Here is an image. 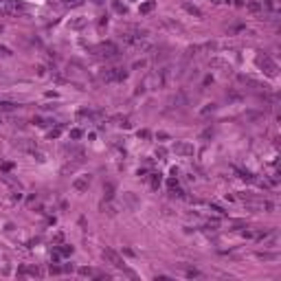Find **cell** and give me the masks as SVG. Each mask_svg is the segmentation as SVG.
I'll return each mask as SVG.
<instances>
[{"label": "cell", "mask_w": 281, "mask_h": 281, "mask_svg": "<svg viewBox=\"0 0 281 281\" xmlns=\"http://www.w3.org/2000/svg\"><path fill=\"white\" fill-rule=\"evenodd\" d=\"M160 180H163V178H160V173H152V178H149V184L154 187V189H158V184H160Z\"/></svg>", "instance_id": "12"}, {"label": "cell", "mask_w": 281, "mask_h": 281, "mask_svg": "<svg viewBox=\"0 0 281 281\" xmlns=\"http://www.w3.org/2000/svg\"><path fill=\"white\" fill-rule=\"evenodd\" d=\"M73 253V246H62V255H70Z\"/></svg>", "instance_id": "24"}, {"label": "cell", "mask_w": 281, "mask_h": 281, "mask_svg": "<svg viewBox=\"0 0 281 281\" xmlns=\"http://www.w3.org/2000/svg\"><path fill=\"white\" fill-rule=\"evenodd\" d=\"M187 277H200L198 270H187Z\"/></svg>", "instance_id": "26"}, {"label": "cell", "mask_w": 281, "mask_h": 281, "mask_svg": "<svg viewBox=\"0 0 281 281\" xmlns=\"http://www.w3.org/2000/svg\"><path fill=\"white\" fill-rule=\"evenodd\" d=\"M79 274H83V277H92L95 272H92V268H81V270H79Z\"/></svg>", "instance_id": "18"}, {"label": "cell", "mask_w": 281, "mask_h": 281, "mask_svg": "<svg viewBox=\"0 0 281 281\" xmlns=\"http://www.w3.org/2000/svg\"><path fill=\"white\" fill-rule=\"evenodd\" d=\"M59 132H62V130H59V128H55V130H51V132H48V136H51V138H57V136H59Z\"/></svg>", "instance_id": "21"}, {"label": "cell", "mask_w": 281, "mask_h": 281, "mask_svg": "<svg viewBox=\"0 0 281 281\" xmlns=\"http://www.w3.org/2000/svg\"><path fill=\"white\" fill-rule=\"evenodd\" d=\"M145 64H147L145 59H136V62L132 64V68H134V70H138V68H145Z\"/></svg>", "instance_id": "15"}, {"label": "cell", "mask_w": 281, "mask_h": 281, "mask_svg": "<svg viewBox=\"0 0 281 281\" xmlns=\"http://www.w3.org/2000/svg\"><path fill=\"white\" fill-rule=\"evenodd\" d=\"M257 257H259V259H268V261H270V259H277V255H274V253H259Z\"/></svg>", "instance_id": "14"}, {"label": "cell", "mask_w": 281, "mask_h": 281, "mask_svg": "<svg viewBox=\"0 0 281 281\" xmlns=\"http://www.w3.org/2000/svg\"><path fill=\"white\" fill-rule=\"evenodd\" d=\"M88 184H90V178H88V176H86V178H77V180L73 182V187H75L77 191H86Z\"/></svg>", "instance_id": "8"}, {"label": "cell", "mask_w": 281, "mask_h": 281, "mask_svg": "<svg viewBox=\"0 0 281 281\" xmlns=\"http://www.w3.org/2000/svg\"><path fill=\"white\" fill-rule=\"evenodd\" d=\"M0 55H5V57H7V55H11V48H7V46H0Z\"/></svg>", "instance_id": "22"}, {"label": "cell", "mask_w": 281, "mask_h": 281, "mask_svg": "<svg viewBox=\"0 0 281 281\" xmlns=\"http://www.w3.org/2000/svg\"><path fill=\"white\" fill-rule=\"evenodd\" d=\"M138 136H143V138H149V132H147V130H141V132H138Z\"/></svg>", "instance_id": "28"}, {"label": "cell", "mask_w": 281, "mask_h": 281, "mask_svg": "<svg viewBox=\"0 0 281 281\" xmlns=\"http://www.w3.org/2000/svg\"><path fill=\"white\" fill-rule=\"evenodd\" d=\"M125 200H128V202H130V204H136V198H134V196H132V193H125Z\"/></svg>", "instance_id": "23"}, {"label": "cell", "mask_w": 281, "mask_h": 281, "mask_svg": "<svg viewBox=\"0 0 281 281\" xmlns=\"http://www.w3.org/2000/svg\"><path fill=\"white\" fill-rule=\"evenodd\" d=\"M81 134H83V132H81V130H77V128H75V130H70V138H75V141H77V138H81Z\"/></svg>", "instance_id": "17"}, {"label": "cell", "mask_w": 281, "mask_h": 281, "mask_svg": "<svg viewBox=\"0 0 281 281\" xmlns=\"http://www.w3.org/2000/svg\"><path fill=\"white\" fill-rule=\"evenodd\" d=\"M103 196H106V200H112L114 198V184L112 182H106L103 184Z\"/></svg>", "instance_id": "10"}, {"label": "cell", "mask_w": 281, "mask_h": 281, "mask_svg": "<svg viewBox=\"0 0 281 281\" xmlns=\"http://www.w3.org/2000/svg\"><path fill=\"white\" fill-rule=\"evenodd\" d=\"M3 7H5V11H7V13H13V16L24 13V7H22V3H18V0H5Z\"/></svg>", "instance_id": "5"}, {"label": "cell", "mask_w": 281, "mask_h": 281, "mask_svg": "<svg viewBox=\"0 0 281 281\" xmlns=\"http://www.w3.org/2000/svg\"><path fill=\"white\" fill-rule=\"evenodd\" d=\"M215 110V103H209L207 108H202V114H209V112H213Z\"/></svg>", "instance_id": "20"}, {"label": "cell", "mask_w": 281, "mask_h": 281, "mask_svg": "<svg viewBox=\"0 0 281 281\" xmlns=\"http://www.w3.org/2000/svg\"><path fill=\"white\" fill-rule=\"evenodd\" d=\"M114 9H117L119 13H125V7H123V5H119V3H114Z\"/></svg>", "instance_id": "25"}, {"label": "cell", "mask_w": 281, "mask_h": 281, "mask_svg": "<svg viewBox=\"0 0 281 281\" xmlns=\"http://www.w3.org/2000/svg\"><path fill=\"white\" fill-rule=\"evenodd\" d=\"M64 5H68V7H77V5H81V0H64Z\"/></svg>", "instance_id": "19"}, {"label": "cell", "mask_w": 281, "mask_h": 281, "mask_svg": "<svg viewBox=\"0 0 281 281\" xmlns=\"http://www.w3.org/2000/svg\"><path fill=\"white\" fill-rule=\"evenodd\" d=\"M156 9V3L154 0H145V3H141V7H138V13L141 16H147V13H152Z\"/></svg>", "instance_id": "7"}, {"label": "cell", "mask_w": 281, "mask_h": 281, "mask_svg": "<svg viewBox=\"0 0 281 281\" xmlns=\"http://www.w3.org/2000/svg\"><path fill=\"white\" fill-rule=\"evenodd\" d=\"M18 106L16 103H11V101H0V112H11V110H16Z\"/></svg>", "instance_id": "11"}, {"label": "cell", "mask_w": 281, "mask_h": 281, "mask_svg": "<svg viewBox=\"0 0 281 281\" xmlns=\"http://www.w3.org/2000/svg\"><path fill=\"white\" fill-rule=\"evenodd\" d=\"M257 66L268 75V77H277V70H279V66H277V62H272L268 55H257Z\"/></svg>", "instance_id": "3"}, {"label": "cell", "mask_w": 281, "mask_h": 281, "mask_svg": "<svg viewBox=\"0 0 281 281\" xmlns=\"http://www.w3.org/2000/svg\"><path fill=\"white\" fill-rule=\"evenodd\" d=\"M103 257H106V259H108V261H110L114 268H123V259H121V257H119V255H117L112 248H106V250H103Z\"/></svg>", "instance_id": "6"}, {"label": "cell", "mask_w": 281, "mask_h": 281, "mask_svg": "<svg viewBox=\"0 0 281 281\" xmlns=\"http://www.w3.org/2000/svg\"><path fill=\"white\" fill-rule=\"evenodd\" d=\"M95 51H99V55H103L106 59H119L121 57V48L114 42H101L99 46H95Z\"/></svg>", "instance_id": "1"}, {"label": "cell", "mask_w": 281, "mask_h": 281, "mask_svg": "<svg viewBox=\"0 0 281 281\" xmlns=\"http://www.w3.org/2000/svg\"><path fill=\"white\" fill-rule=\"evenodd\" d=\"M213 3H218V0H213Z\"/></svg>", "instance_id": "30"}, {"label": "cell", "mask_w": 281, "mask_h": 281, "mask_svg": "<svg viewBox=\"0 0 281 281\" xmlns=\"http://www.w3.org/2000/svg\"><path fill=\"white\" fill-rule=\"evenodd\" d=\"M95 3H97V5H101V3H103V0H95Z\"/></svg>", "instance_id": "29"}, {"label": "cell", "mask_w": 281, "mask_h": 281, "mask_svg": "<svg viewBox=\"0 0 281 281\" xmlns=\"http://www.w3.org/2000/svg\"><path fill=\"white\" fill-rule=\"evenodd\" d=\"M248 9H250L253 13H257V11H261V5H259V3H250V5H248Z\"/></svg>", "instance_id": "16"}, {"label": "cell", "mask_w": 281, "mask_h": 281, "mask_svg": "<svg viewBox=\"0 0 281 281\" xmlns=\"http://www.w3.org/2000/svg\"><path fill=\"white\" fill-rule=\"evenodd\" d=\"M81 27H86V20H83V18L70 20V29H81Z\"/></svg>", "instance_id": "13"}, {"label": "cell", "mask_w": 281, "mask_h": 281, "mask_svg": "<svg viewBox=\"0 0 281 281\" xmlns=\"http://www.w3.org/2000/svg\"><path fill=\"white\" fill-rule=\"evenodd\" d=\"M101 79L103 81H125L128 79V70L121 68V66H112V68H106L101 73Z\"/></svg>", "instance_id": "2"}, {"label": "cell", "mask_w": 281, "mask_h": 281, "mask_svg": "<svg viewBox=\"0 0 281 281\" xmlns=\"http://www.w3.org/2000/svg\"><path fill=\"white\" fill-rule=\"evenodd\" d=\"M182 7H184L187 13H191V16H196V18H202V11H200L196 5H191V3H182Z\"/></svg>", "instance_id": "9"}, {"label": "cell", "mask_w": 281, "mask_h": 281, "mask_svg": "<svg viewBox=\"0 0 281 281\" xmlns=\"http://www.w3.org/2000/svg\"><path fill=\"white\" fill-rule=\"evenodd\" d=\"M173 152L180 154V156H193V145L184 143V141H176L173 143Z\"/></svg>", "instance_id": "4"}, {"label": "cell", "mask_w": 281, "mask_h": 281, "mask_svg": "<svg viewBox=\"0 0 281 281\" xmlns=\"http://www.w3.org/2000/svg\"><path fill=\"white\" fill-rule=\"evenodd\" d=\"M211 136H213L211 130H204V132H202V138H211Z\"/></svg>", "instance_id": "27"}]
</instances>
